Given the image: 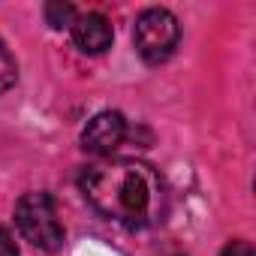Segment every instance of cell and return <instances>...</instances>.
<instances>
[{
    "instance_id": "obj_8",
    "label": "cell",
    "mask_w": 256,
    "mask_h": 256,
    "mask_svg": "<svg viewBox=\"0 0 256 256\" xmlns=\"http://www.w3.org/2000/svg\"><path fill=\"white\" fill-rule=\"evenodd\" d=\"M220 256H256V253H253V247L247 241H229Z\"/></svg>"
},
{
    "instance_id": "obj_5",
    "label": "cell",
    "mask_w": 256,
    "mask_h": 256,
    "mask_svg": "<svg viewBox=\"0 0 256 256\" xmlns=\"http://www.w3.org/2000/svg\"><path fill=\"white\" fill-rule=\"evenodd\" d=\"M70 30H72L76 46H78L84 54H102V52L112 46V40H114V30H112L108 18L100 16V12L76 16V22H72Z\"/></svg>"
},
{
    "instance_id": "obj_7",
    "label": "cell",
    "mask_w": 256,
    "mask_h": 256,
    "mask_svg": "<svg viewBox=\"0 0 256 256\" xmlns=\"http://www.w3.org/2000/svg\"><path fill=\"white\" fill-rule=\"evenodd\" d=\"M18 78V66H16V58L10 54V48L0 40V94H6Z\"/></svg>"
},
{
    "instance_id": "obj_1",
    "label": "cell",
    "mask_w": 256,
    "mask_h": 256,
    "mask_svg": "<svg viewBox=\"0 0 256 256\" xmlns=\"http://www.w3.org/2000/svg\"><path fill=\"white\" fill-rule=\"evenodd\" d=\"M78 187L90 208L126 229H145L166 211V187L151 163L142 160H100L88 166Z\"/></svg>"
},
{
    "instance_id": "obj_9",
    "label": "cell",
    "mask_w": 256,
    "mask_h": 256,
    "mask_svg": "<svg viewBox=\"0 0 256 256\" xmlns=\"http://www.w3.org/2000/svg\"><path fill=\"white\" fill-rule=\"evenodd\" d=\"M0 256H18L16 238L10 235V229H0Z\"/></svg>"
},
{
    "instance_id": "obj_2",
    "label": "cell",
    "mask_w": 256,
    "mask_h": 256,
    "mask_svg": "<svg viewBox=\"0 0 256 256\" xmlns=\"http://www.w3.org/2000/svg\"><path fill=\"white\" fill-rule=\"evenodd\" d=\"M16 226L24 235V241H30L40 250L54 253L64 244V226L48 193H24L16 205Z\"/></svg>"
},
{
    "instance_id": "obj_4",
    "label": "cell",
    "mask_w": 256,
    "mask_h": 256,
    "mask_svg": "<svg viewBox=\"0 0 256 256\" xmlns=\"http://www.w3.org/2000/svg\"><path fill=\"white\" fill-rule=\"evenodd\" d=\"M126 139V120L120 112H100L88 120L82 133V148L96 157H112V151L120 148Z\"/></svg>"
},
{
    "instance_id": "obj_6",
    "label": "cell",
    "mask_w": 256,
    "mask_h": 256,
    "mask_svg": "<svg viewBox=\"0 0 256 256\" xmlns=\"http://www.w3.org/2000/svg\"><path fill=\"white\" fill-rule=\"evenodd\" d=\"M46 22H48V28H54V30L72 28V22H76L72 4H60V0H52V4H46Z\"/></svg>"
},
{
    "instance_id": "obj_3",
    "label": "cell",
    "mask_w": 256,
    "mask_h": 256,
    "mask_svg": "<svg viewBox=\"0 0 256 256\" xmlns=\"http://www.w3.org/2000/svg\"><path fill=\"white\" fill-rule=\"evenodd\" d=\"M133 40H136V52L142 54V60H148V64H166L175 54V48H178L181 24H178V18L169 10L154 6V10H145L136 18Z\"/></svg>"
}]
</instances>
